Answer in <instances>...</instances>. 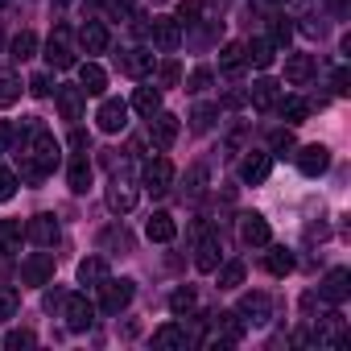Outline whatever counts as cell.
Returning <instances> with one entry per match:
<instances>
[{
  "label": "cell",
  "mask_w": 351,
  "mask_h": 351,
  "mask_svg": "<svg viewBox=\"0 0 351 351\" xmlns=\"http://www.w3.org/2000/svg\"><path fill=\"white\" fill-rule=\"evenodd\" d=\"M215 116H219V108H215V104H199V108L191 112V128H195V132H211Z\"/></svg>",
  "instance_id": "74e56055"
},
{
  "label": "cell",
  "mask_w": 351,
  "mask_h": 351,
  "mask_svg": "<svg viewBox=\"0 0 351 351\" xmlns=\"http://www.w3.org/2000/svg\"><path fill=\"white\" fill-rule=\"evenodd\" d=\"M104 277H108V261H104V256L79 261V285H99Z\"/></svg>",
  "instance_id": "4dcf8cb0"
},
{
  "label": "cell",
  "mask_w": 351,
  "mask_h": 351,
  "mask_svg": "<svg viewBox=\"0 0 351 351\" xmlns=\"http://www.w3.org/2000/svg\"><path fill=\"white\" fill-rule=\"evenodd\" d=\"M62 318H66L71 330H87V326L95 322V306H91L83 293H71V298L62 302Z\"/></svg>",
  "instance_id": "ba28073f"
},
{
  "label": "cell",
  "mask_w": 351,
  "mask_h": 351,
  "mask_svg": "<svg viewBox=\"0 0 351 351\" xmlns=\"http://www.w3.org/2000/svg\"><path fill=\"white\" fill-rule=\"evenodd\" d=\"M244 95L252 99V108H277V99H281V87H277L273 79H256V83H252Z\"/></svg>",
  "instance_id": "cb8c5ba5"
},
{
  "label": "cell",
  "mask_w": 351,
  "mask_h": 351,
  "mask_svg": "<svg viewBox=\"0 0 351 351\" xmlns=\"http://www.w3.org/2000/svg\"><path fill=\"white\" fill-rule=\"evenodd\" d=\"M13 195H17V173L0 165V203H9Z\"/></svg>",
  "instance_id": "ee69618b"
},
{
  "label": "cell",
  "mask_w": 351,
  "mask_h": 351,
  "mask_svg": "<svg viewBox=\"0 0 351 351\" xmlns=\"http://www.w3.org/2000/svg\"><path fill=\"white\" fill-rule=\"evenodd\" d=\"M66 145H71V149H75V153H87V145H91V136H87V132H83V128H75V132H71V136H66Z\"/></svg>",
  "instance_id": "f5cc1de1"
},
{
  "label": "cell",
  "mask_w": 351,
  "mask_h": 351,
  "mask_svg": "<svg viewBox=\"0 0 351 351\" xmlns=\"http://www.w3.org/2000/svg\"><path fill=\"white\" fill-rule=\"evenodd\" d=\"M79 87H83L87 95H104V87H108L104 66H99V62H83V66H79Z\"/></svg>",
  "instance_id": "484cf974"
},
{
  "label": "cell",
  "mask_w": 351,
  "mask_h": 351,
  "mask_svg": "<svg viewBox=\"0 0 351 351\" xmlns=\"http://www.w3.org/2000/svg\"><path fill=\"white\" fill-rule=\"evenodd\" d=\"M95 124H99V132H120L128 124V104L124 99H104L99 112H95Z\"/></svg>",
  "instance_id": "8fae6325"
},
{
  "label": "cell",
  "mask_w": 351,
  "mask_h": 351,
  "mask_svg": "<svg viewBox=\"0 0 351 351\" xmlns=\"http://www.w3.org/2000/svg\"><path fill=\"white\" fill-rule=\"evenodd\" d=\"M120 71L132 75V79H145V75L153 71V50H141V46H136V50H124V54H120Z\"/></svg>",
  "instance_id": "44dd1931"
},
{
  "label": "cell",
  "mask_w": 351,
  "mask_h": 351,
  "mask_svg": "<svg viewBox=\"0 0 351 351\" xmlns=\"http://www.w3.org/2000/svg\"><path fill=\"white\" fill-rule=\"evenodd\" d=\"M330 91H335V95H351V71H347V66H339V71L330 75Z\"/></svg>",
  "instance_id": "7dc6e473"
},
{
  "label": "cell",
  "mask_w": 351,
  "mask_h": 351,
  "mask_svg": "<svg viewBox=\"0 0 351 351\" xmlns=\"http://www.w3.org/2000/svg\"><path fill=\"white\" fill-rule=\"evenodd\" d=\"M161 87H178V79H182V66L178 62H161Z\"/></svg>",
  "instance_id": "c3c4849f"
},
{
  "label": "cell",
  "mask_w": 351,
  "mask_h": 351,
  "mask_svg": "<svg viewBox=\"0 0 351 351\" xmlns=\"http://www.w3.org/2000/svg\"><path fill=\"white\" fill-rule=\"evenodd\" d=\"M95 289H99V310H104V314H120V310L132 302V293H136V285H132L128 277H120V281L104 277Z\"/></svg>",
  "instance_id": "7a4b0ae2"
},
{
  "label": "cell",
  "mask_w": 351,
  "mask_h": 351,
  "mask_svg": "<svg viewBox=\"0 0 351 351\" xmlns=\"http://www.w3.org/2000/svg\"><path fill=\"white\" fill-rule=\"evenodd\" d=\"M21 99V83L17 79H0V108H13Z\"/></svg>",
  "instance_id": "7bdbcfd3"
},
{
  "label": "cell",
  "mask_w": 351,
  "mask_h": 351,
  "mask_svg": "<svg viewBox=\"0 0 351 351\" xmlns=\"http://www.w3.org/2000/svg\"><path fill=\"white\" fill-rule=\"evenodd\" d=\"M17 169L25 173L29 182H42V178H50V173L58 169V141L46 132L42 120L25 124V141L17 149Z\"/></svg>",
  "instance_id": "6da1fadb"
},
{
  "label": "cell",
  "mask_w": 351,
  "mask_h": 351,
  "mask_svg": "<svg viewBox=\"0 0 351 351\" xmlns=\"http://www.w3.org/2000/svg\"><path fill=\"white\" fill-rule=\"evenodd\" d=\"M54 99H58L62 120H79V116H83V104H87V91H83V87H58Z\"/></svg>",
  "instance_id": "ac0fdd59"
},
{
  "label": "cell",
  "mask_w": 351,
  "mask_h": 351,
  "mask_svg": "<svg viewBox=\"0 0 351 351\" xmlns=\"http://www.w3.org/2000/svg\"><path fill=\"white\" fill-rule=\"evenodd\" d=\"M269 169H273V157H269V153H248V157L240 161V182L261 186V182L269 178Z\"/></svg>",
  "instance_id": "2e32d148"
},
{
  "label": "cell",
  "mask_w": 351,
  "mask_h": 351,
  "mask_svg": "<svg viewBox=\"0 0 351 351\" xmlns=\"http://www.w3.org/2000/svg\"><path fill=\"white\" fill-rule=\"evenodd\" d=\"M0 343H5V347H34V343H38V335H34V330H9Z\"/></svg>",
  "instance_id": "bcb514c9"
},
{
  "label": "cell",
  "mask_w": 351,
  "mask_h": 351,
  "mask_svg": "<svg viewBox=\"0 0 351 351\" xmlns=\"http://www.w3.org/2000/svg\"><path fill=\"white\" fill-rule=\"evenodd\" d=\"M195 306H199V298H195V289H186V285L169 293V310H173V314H178V318H186V314H195Z\"/></svg>",
  "instance_id": "e575fe53"
},
{
  "label": "cell",
  "mask_w": 351,
  "mask_h": 351,
  "mask_svg": "<svg viewBox=\"0 0 351 351\" xmlns=\"http://www.w3.org/2000/svg\"><path fill=\"white\" fill-rule=\"evenodd\" d=\"M62 5H66V0H62Z\"/></svg>",
  "instance_id": "680465c9"
},
{
  "label": "cell",
  "mask_w": 351,
  "mask_h": 351,
  "mask_svg": "<svg viewBox=\"0 0 351 351\" xmlns=\"http://www.w3.org/2000/svg\"><path fill=\"white\" fill-rule=\"evenodd\" d=\"M322 298H326L330 306H343V302L351 298V269H330L326 281H322Z\"/></svg>",
  "instance_id": "9a60e30c"
},
{
  "label": "cell",
  "mask_w": 351,
  "mask_h": 351,
  "mask_svg": "<svg viewBox=\"0 0 351 351\" xmlns=\"http://www.w3.org/2000/svg\"><path fill=\"white\" fill-rule=\"evenodd\" d=\"M132 108L149 120L153 112H161V91L157 87H136V95H132Z\"/></svg>",
  "instance_id": "1f68e13d"
},
{
  "label": "cell",
  "mask_w": 351,
  "mask_h": 351,
  "mask_svg": "<svg viewBox=\"0 0 351 351\" xmlns=\"http://www.w3.org/2000/svg\"><path fill=\"white\" fill-rule=\"evenodd\" d=\"M46 62H50L54 71H66V66H75V50H71V29H66V25H58V29L50 34V42H46Z\"/></svg>",
  "instance_id": "277c9868"
},
{
  "label": "cell",
  "mask_w": 351,
  "mask_h": 351,
  "mask_svg": "<svg viewBox=\"0 0 351 351\" xmlns=\"http://www.w3.org/2000/svg\"><path fill=\"white\" fill-rule=\"evenodd\" d=\"M21 240H25L21 219H0V252H21Z\"/></svg>",
  "instance_id": "f1b7e54d"
},
{
  "label": "cell",
  "mask_w": 351,
  "mask_h": 351,
  "mask_svg": "<svg viewBox=\"0 0 351 351\" xmlns=\"http://www.w3.org/2000/svg\"><path fill=\"white\" fill-rule=\"evenodd\" d=\"M54 277V252H34L21 261V281L25 285H46Z\"/></svg>",
  "instance_id": "52a82bcc"
},
{
  "label": "cell",
  "mask_w": 351,
  "mask_h": 351,
  "mask_svg": "<svg viewBox=\"0 0 351 351\" xmlns=\"http://www.w3.org/2000/svg\"><path fill=\"white\" fill-rule=\"evenodd\" d=\"M277 112H281L289 124H302V120L310 116V104H306L302 95H289V99H277Z\"/></svg>",
  "instance_id": "836d02e7"
},
{
  "label": "cell",
  "mask_w": 351,
  "mask_h": 351,
  "mask_svg": "<svg viewBox=\"0 0 351 351\" xmlns=\"http://www.w3.org/2000/svg\"><path fill=\"white\" fill-rule=\"evenodd\" d=\"M99 244H104V248H120V252H128V248H132V236H128L124 228H108V232L99 236Z\"/></svg>",
  "instance_id": "ab89813d"
},
{
  "label": "cell",
  "mask_w": 351,
  "mask_h": 351,
  "mask_svg": "<svg viewBox=\"0 0 351 351\" xmlns=\"http://www.w3.org/2000/svg\"><path fill=\"white\" fill-rule=\"evenodd\" d=\"M34 54H38V38H34L29 29H21V34L9 42V58H13V62H29Z\"/></svg>",
  "instance_id": "f546056e"
},
{
  "label": "cell",
  "mask_w": 351,
  "mask_h": 351,
  "mask_svg": "<svg viewBox=\"0 0 351 351\" xmlns=\"http://www.w3.org/2000/svg\"><path fill=\"white\" fill-rule=\"evenodd\" d=\"M269 145H273V153H289V149H293V132H289V128H277V132L269 136Z\"/></svg>",
  "instance_id": "681fc988"
},
{
  "label": "cell",
  "mask_w": 351,
  "mask_h": 351,
  "mask_svg": "<svg viewBox=\"0 0 351 351\" xmlns=\"http://www.w3.org/2000/svg\"><path fill=\"white\" fill-rule=\"evenodd\" d=\"M314 71H318L314 54H289V58H285V83H289V87H306V83L314 79Z\"/></svg>",
  "instance_id": "5bb4252c"
},
{
  "label": "cell",
  "mask_w": 351,
  "mask_h": 351,
  "mask_svg": "<svg viewBox=\"0 0 351 351\" xmlns=\"http://www.w3.org/2000/svg\"><path fill=\"white\" fill-rule=\"evenodd\" d=\"M13 136H17V132H13V124H9V120H0V153L13 145Z\"/></svg>",
  "instance_id": "db71d44e"
},
{
  "label": "cell",
  "mask_w": 351,
  "mask_h": 351,
  "mask_svg": "<svg viewBox=\"0 0 351 351\" xmlns=\"http://www.w3.org/2000/svg\"><path fill=\"white\" fill-rule=\"evenodd\" d=\"M5 5H13V0H0V9H5Z\"/></svg>",
  "instance_id": "9f6ffc18"
},
{
  "label": "cell",
  "mask_w": 351,
  "mask_h": 351,
  "mask_svg": "<svg viewBox=\"0 0 351 351\" xmlns=\"http://www.w3.org/2000/svg\"><path fill=\"white\" fill-rule=\"evenodd\" d=\"M236 285H244V261H228L219 269V289H236Z\"/></svg>",
  "instance_id": "f35d334b"
},
{
  "label": "cell",
  "mask_w": 351,
  "mask_h": 351,
  "mask_svg": "<svg viewBox=\"0 0 351 351\" xmlns=\"http://www.w3.org/2000/svg\"><path fill=\"white\" fill-rule=\"evenodd\" d=\"M298 169L306 173V178L326 173V169H330V149H326V145H306V149L298 153Z\"/></svg>",
  "instance_id": "4fadbf2b"
},
{
  "label": "cell",
  "mask_w": 351,
  "mask_h": 351,
  "mask_svg": "<svg viewBox=\"0 0 351 351\" xmlns=\"http://www.w3.org/2000/svg\"><path fill=\"white\" fill-rule=\"evenodd\" d=\"M236 314L244 318V326H265L273 318V302H269V293H244Z\"/></svg>",
  "instance_id": "5b68a950"
},
{
  "label": "cell",
  "mask_w": 351,
  "mask_h": 351,
  "mask_svg": "<svg viewBox=\"0 0 351 351\" xmlns=\"http://www.w3.org/2000/svg\"><path fill=\"white\" fill-rule=\"evenodd\" d=\"M66 182H71V191H75V195H87V186H91V161H87L83 153L66 165Z\"/></svg>",
  "instance_id": "d4e9b609"
},
{
  "label": "cell",
  "mask_w": 351,
  "mask_h": 351,
  "mask_svg": "<svg viewBox=\"0 0 351 351\" xmlns=\"http://www.w3.org/2000/svg\"><path fill=\"white\" fill-rule=\"evenodd\" d=\"M269 5H285V0H269Z\"/></svg>",
  "instance_id": "6f0895ef"
},
{
  "label": "cell",
  "mask_w": 351,
  "mask_h": 351,
  "mask_svg": "<svg viewBox=\"0 0 351 351\" xmlns=\"http://www.w3.org/2000/svg\"><path fill=\"white\" fill-rule=\"evenodd\" d=\"M269 42H273V50H285V46L293 42V25H289L285 17H273V21H269Z\"/></svg>",
  "instance_id": "d590c367"
},
{
  "label": "cell",
  "mask_w": 351,
  "mask_h": 351,
  "mask_svg": "<svg viewBox=\"0 0 351 351\" xmlns=\"http://www.w3.org/2000/svg\"><path fill=\"white\" fill-rule=\"evenodd\" d=\"M203 182H207V169H203V165H195V169H191V199H199V195H203Z\"/></svg>",
  "instance_id": "816d5d0a"
},
{
  "label": "cell",
  "mask_w": 351,
  "mask_h": 351,
  "mask_svg": "<svg viewBox=\"0 0 351 351\" xmlns=\"http://www.w3.org/2000/svg\"><path fill=\"white\" fill-rule=\"evenodd\" d=\"M29 95L46 99V95H50V75H34V79H29Z\"/></svg>",
  "instance_id": "f907efd6"
},
{
  "label": "cell",
  "mask_w": 351,
  "mask_h": 351,
  "mask_svg": "<svg viewBox=\"0 0 351 351\" xmlns=\"http://www.w3.org/2000/svg\"><path fill=\"white\" fill-rule=\"evenodd\" d=\"M149 141H153L157 149H169L173 141H178V116L153 112V116H149Z\"/></svg>",
  "instance_id": "9c48e42d"
},
{
  "label": "cell",
  "mask_w": 351,
  "mask_h": 351,
  "mask_svg": "<svg viewBox=\"0 0 351 351\" xmlns=\"http://www.w3.org/2000/svg\"><path fill=\"white\" fill-rule=\"evenodd\" d=\"M149 38H153L157 50H178V46H182V25H178V17H153Z\"/></svg>",
  "instance_id": "8992f818"
},
{
  "label": "cell",
  "mask_w": 351,
  "mask_h": 351,
  "mask_svg": "<svg viewBox=\"0 0 351 351\" xmlns=\"http://www.w3.org/2000/svg\"><path fill=\"white\" fill-rule=\"evenodd\" d=\"M153 347H161V351H186L191 347V335L178 322H165V326L153 330Z\"/></svg>",
  "instance_id": "e0dca14e"
},
{
  "label": "cell",
  "mask_w": 351,
  "mask_h": 351,
  "mask_svg": "<svg viewBox=\"0 0 351 351\" xmlns=\"http://www.w3.org/2000/svg\"><path fill=\"white\" fill-rule=\"evenodd\" d=\"M145 236H149L153 244H169L173 236H178V223H173L169 211H153V219L145 223Z\"/></svg>",
  "instance_id": "ffe728a7"
},
{
  "label": "cell",
  "mask_w": 351,
  "mask_h": 351,
  "mask_svg": "<svg viewBox=\"0 0 351 351\" xmlns=\"http://www.w3.org/2000/svg\"><path fill=\"white\" fill-rule=\"evenodd\" d=\"M244 104H248L244 91H228V95H223V108H244Z\"/></svg>",
  "instance_id": "11a10c76"
},
{
  "label": "cell",
  "mask_w": 351,
  "mask_h": 351,
  "mask_svg": "<svg viewBox=\"0 0 351 351\" xmlns=\"http://www.w3.org/2000/svg\"><path fill=\"white\" fill-rule=\"evenodd\" d=\"M244 62H252L256 71H269V66H273V42H269V38L248 42V46H244Z\"/></svg>",
  "instance_id": "4316f807"
},
{
  "label": "cell",
  "mask_w": 351,
  "mask_h": 351,
  "mask_svg": "<svg viewBox=\"0 0 351 351\" xmlns=\"http://www.w3.org/2000/svg\"><path fill=\"white\" fill-rule=\"evenodd\" d=\"M79 42H83L87 54H104L112 38H108V25H104V21H87V25L79 29Z\"/></svg>",
  "instance_id": "7402d4cb"
},
{
  "label": "cell",
  "mask_w": 351,
  "mask_h": 351,
  "mask_svg": "<svg viewBox=\"0 0 351 351\" xmlns=\"http://www.w3.org/2000/svg\"><path fill=\"white\" fill-rule=\"evenodd\" d=\"M132 207H136V191H132L128 182H120V178H116V182L108 186V211H116V215H128Z\"/></svg>",
  "instance_id": "603a6c76"
},
{
  "label": "cell",
  "mask_w": 351,
  "mask_h": 351,
  "mask_svg": "<svg viewBox=\"0 0 351 351\" xmlns=\"http://www.w3.org/2000/svg\"><path fill=\"white\" fill-rule=\"evenodd\" d=\"M211 326H215V343L228 347V343H240L244 339V318L236 310H223V314H211Z\"/></svg>",
  "instance_id": "30bf717a"
},
{
  "label": "cell",
  "mask_w": 351,
  "mask_h": 351,
  "mask_svg": "<svg viewBox=\"0 0 351 351\" xmlns=\"http://www.w3.org/2000/svg\"><path fill=\"white\" fill-rule=\"evenodd\" d=\"M203 21V0H178V25Z\"/></svg>",
  "instance_id": "60d3db41"
},
{
  "label": "cell",
  "mask_w": 351,
  "mask_h": 351,
  "mask_svg": "<svg viewBox=\"0 0 351 351\" xmlns=\"http://www.w3.org/2000/svg\"><path fill=\"white\" fill-rule=\"evenodd\" d=\"M240 66H244V46H240V42H228V46L219 50V71L236 75Z\"/></svg>",
  "instance_id": "8d00e7d4"
},
{
  "label": "cell",
  "mask_w": 351,
  "mask_h": 351,
  "mask_svg": "<svg viewBox=\"0 0 351 351\" xmlns=\"http://www.w3.org/2000/svg\"><path fill=\"white\" fill-rule=\"evenodd\" d=\"M17 306H21L17 289H9V285H0V318H13V314H17Z\"/></svg>",
  "instance_id": "b9f144b4"
},
{
  "label": "cell",
  "mask_w": 351,
  "mask_h": 351,
  "mask_svg": "<svg viewBox=\"0 0 351 351\" xmlns=\"http://www.w3.org/2000/svg\"><path fill=\"white\" fill-rule=\"evenodd\" d=\"M211 79H215V71H211V66H199V71H191L186 87H191V91H207V87H211Z\"/></svg>",
  "instance_id": "f6af8a7d"
},
{
  "label": "cell",
  "mask_w": 351,
  "mask_h": 351,
  "mask_svg": "<svg viewBox=\"0 0 351 351\" xmlns=\"http://www.w3.org/2000/svg\"><path fill=\"white\" fill-rule=\"evenodd\" d=\"M265 269H269L273 277H289V273H293V252H289V248H269Z\"/></svg>",
  "instance_id": "d6a6232c"
},
{
  "label": "cell",
  "mask_w": 351,
  "mask_h": 351,
  "mask_svg": "<svg viewBox=\"0 0 351 351\" xmlns=\"http://www.w3.org/2000/svg\"><path fill=\"white\" fill-rule=\"evenodd\" d=\"M25 240H34L38 248H54L58 244V219L54 215H34L25 223Z\"/></svg>",
  "instance_id": "7c38bea8"
},
{
  "label": "cell",
  "mask_w": 351,
  "mask_h": 351,
  "mask_svg": "<svg viewBox=\"0 0 351 351\" xmlns=\"http://www.w3.org/2000/svg\"><path fill=\"white\" fill-rule=\"evenodd\" d=\"M219 256H223L219 240H215V236H207V240L199 244V252H195V265H199V273H215V269H219Z\"/></svg>",
  "instance_id": "83f0119b"
},
{
  "label": "cell",
  "mask_w": 351,
  "mask_h": 351,
  "mask_svg": "<svg viewBox=\"0 0 351 351\" xmlns=\"http://www.w3.org/2000/svg\"><path fill=\"white\" fill-rule=\"evenodd\" d=\"M240 240L252 244V248H265V244H269V219L256 215V211L244 215V219H240Z\"/></svg>",
  "instance_id": "d6986e66"
},
{
  "label": "cell",
  "mask_w": 351,
  "mask_h": 351,
  "mask_svg": "<svg viewBox=\"0 0 351 351\" xmlns=\"http://www.w3.org/2000/svg\"><path fill=\"white\" fill-rule=\"evenodd\" d=\"M145 191L149 195H165L169 186H173V161L169 157H153V161H145Z\"/></svg>",
  "instance_id": "3957f363"
}]
</instances>
